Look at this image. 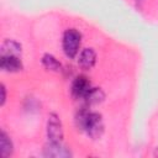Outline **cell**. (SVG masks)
<instances>
[{"mask_svg": "<svg viewBox=\"0 0 158 158\" xmlns=\"http://www.w3.org/2000/svg\"><path fill=\"white\" fill-rule=\"evenodd\" d=\"M75 123L80 131H83L86 136L93 139L100 138L104 132L102 116L96 111L89 110L88 107H81L77 112Z\"/></svg>", "mask_w": 158, "mask_h": 158, "instance_id": "obj_1", "label": "cell"}, {"mask_svg": "<svg viewBox=\"0 0 158 158\" xmlns=\"http://www.w3.org/2000/svg\"><path fill=\"white\" fill-rule=\"evenodd\" d=\"M81 44V33L77 28H68L63 33L62 38V48L64 54L69 59H74L79 54Z\"/></svg>", "mask_w": 158, "mask_h": 158, "instance_id": "obj_2", "label": "cell"}, {"mask_svg": "<svg viewBox=\"0 0 158 158\" xmlns=\"http://www.w3.org/2000/svg\"><path fill=\"white\" fill-rule=\"evenodd\" d=\"M46 133L49 142H63L64 130L60 117L56 112H51L47 118Z\"/></svg>", "mask_w": 158, "mask_h": 158, "instance_id": "obj_3", "label": "cell"}, {"mask_svg": "<svg viewBox=\"0 0 158 158\" xmlns=\"http://www.w3.org/2000/svg\"><path fill=\"white\" fill-rule=\"evenodd\" d=\"M93 89L91 81L85 75H77L74 80L72 81L70 86V94L77 100H84L89 91Z\"/></svg>", "mask_w": 158, "mask_h": 158, "instance_id": "obj_4", "label": "cell"}, {"mask_svg": "<svg viewBox=\"0 0 158 158\" xmlns=\"http://www.w3.org/2000/svg\"><path fill=\"white\" fill-rule=\"evenodd\" d=\"M0 68L6 73H17L23 69V63L20 56L14 54H1L0 57Z\"/></svg>", "mask_w": 158, "mask_h": 158, "instance_id": "obj_5", "label": "cell"}, {"mask_svg": "<svg viewBox=\"0 0 158 158\" xmlns=\"http://www.w3.org/2000/svg\"><path fill=\"white\" fill-rule=\"evenodd\" d=\"M44 157H54V158H68L72 157V152L68 147H65L62 142H49L43 148Z\"/></svg>", "mask_w": 158, "mask_h": 158, "instance_id": "obj_6", "label": "cell"}, {"mask_svg": "<svg viewBox=\"0 0 158 158\" xmlns=\"http://www.w3.org/2000/svg\"><path fill=\"white\" fill-rule=\"evenodd\" d=\"M96 63V52L93 48H84L78 54V64L84 70H90Z\"/></svg>", "mask_w": 158, "mask_h": 158, "instance_id": "obj_7", "label": "cell"}, {"mask_svg": "<svg viewBox=\"0 0 158 158\" xmlns=\"http://www.w3.org/2000/svg\"><path fill=\"white\" fill-rule=\"evenodd\" d=\"M22 46L15 41V40H4L1 43V54H14V56H21Z\"/></svg>", "mask_w": 158, "mask_h": 158, "instance_id": "obj_8", "label": "cell"}, {"mask_svg": "<svg viewBox=\"0 0 158 158\" xmlns=\"http://www.w3.org/2000/svg\"><path fill=\"white\" fill-rule=\"evenodd\" d=\"M0 152L2 157H10L14 153L12 141L4 130H1L0 132Z\"/></svg>", "mask_w": 158, "mask_h": 158, "instance_id": "obj_9", "label": "cell"}, {"mask_svg": "<svg viewBox=\"0 0 158 158\" xmlns=\"http://www.w3.org/2000/svg\"><path fill=\"white\" fill-rule=\"evenodd\" d=\"M41 62H42V65H43L47 70H51V72H58V70H60V68H62L60 62H59L53 54H51V53L43 54Z\"/></svg>", "mask_w": 158, "mask_h": 158, "instance_id": "obj_10", "label": "cell"}, {"mask_svg": "<svg viewBox=\"0 0 158 158\" xmlns=\"http://www.w3.org/2000/svg\"><path fill=\"white\" fill-rule=\"evenodd\" d=\"M104 98H105V94L102 93V90L100 88H94L93 86V89L89 91V94L84 99V102L89 106L90 105H96V104L101 102L104 100Z\"/></svg>", "mask_w": 158, "mask_h": 158, "instance_id": "obj_11", "label": "cell"}, {"mask_svg": "<svg viewBox=\"0 0 158 158\" xmlns=\"http://www.w3.org/2000/svg\"><path fill=\"white\" fill-rule=\"evenodd\" d=\"M0 91H1V100H0V105L2 106V105L5 104V101H6V88H5V85H4V84H1V85H0Z\"/></svg>", "mask_w": 158, "mask_h": 158, "instance_id": "obj_12", "label": "cell"}]
</instances>
